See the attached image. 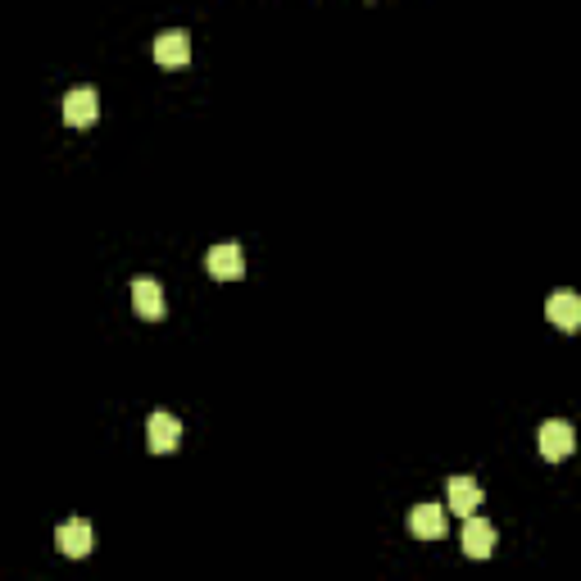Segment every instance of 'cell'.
<instances>
[{"label": "cell", "instance_id": "obj_10", "mask_svg": "<svg viewBox=\"0 0 581 581\" xmlns=\"http://www.w3.org/2000/svg\"><path fill=\"white\" fill-rule=\"evenodd\" d=\"M132 305L141 318H164V286L155 277H132Z\"/></svg>", "mask_w": 581, "mask_h": 581}, {"label": "cell", "instance_id": "obj_7", "mask_svg": "<svg viewBox=\"0 0 581 581\" xmlns=\"http://www.w3.org/2000/svg\"><path fill=\"white\" fill-rule=\"evenodd\" d=\"M409 532L423 536V541H441L445 536V509L432 504V500L414 504V509H409Z\"/></svg>", "mask_w": 581, "mask_h": 581}, {"label": "cell", "instance_id": "obj_6", "mask_svg": "<svg viewBox=\"0 0 581 581\" xmlns=\"http://www.w3.org/2000/svg\"><path fill=\"white\" fill-rule=\"evenodd\" d=\"M545 314H550V323L559 327V332H577L581 327V296L577 291H554V296L545 300Z\"/></svg>", "mask_w": 581, "mask_h": 581}, {"label": "cell", "instance_id": "obj_3", "mask_svg": "<svg viewBox=\"0 0 581 581\" xmlns=\"http://www.w3.org/2000/svg\"><path fill=\"white\" fill-rule=\"evenodd\" d=\"M96 114H100L96 87H73V91H64V123H73V128H87V123H96Z\"/></svg>", "mask_w": 581, "mask_h": 581}, {"label": "cell", "instance_id": "obj_5", "mask_svg": "<svg viewBox=\"0 0 581 581\" xmlns=\"http://www.w3.org/2000/svg\"><path fill=\"white\" fill-rule=\"evenodd\" d=\"M495 550V522H486L482 513L463 518V554L468 559H486Z\"/></svg>", "mask_w": 581, "mask_h": 581}, {"label": "cell", "instance_id": "obj_9", "mask_svg": "<svg viewBox=\"0 0 581 581\" xmlns=\"http://www.w3.org/2000/svg\"><path fill=\"white\" fill-rule=\"evenodd\" d=\"M55 545H60L69 559H82V554H91V522L87 518H69L60 522V532H55Z\"/></svg>", "mask_w": 581, "mask_h": 581}, {"label": "cell", "instance_id": "obj_4", "mask_svg": "<svg viewBox=\"0 0 581 581\" xmlns=\"http://www.w3.org/2000/svg\"><path fill=\"white\" fill-rule=\"evenodd\" d=\"M205 268L218 277V282H232V277H241V273H246V255H241V246H237V241H223V246H209Z\"/></svg>", "mask_w": 581, "mask_h": 581}, {"label": "cell", "instance_id": "obj_11", "mask_svg": "<svg viewBox=\"0 0 581 581\" xmlns=\"http://www.w3.org/2000/svg\"><path fill=\"white\" fill-rule=\"evenodd\" d=\"M445 500H450L454 513L473 518V509L482 504V486H477L473 477H450V486H445Z\"/></svg>", "mask_w": 581, "mask_h": 581}, {"label": "cell", "instance_id": "obj_8", "mask_svg": "<svg viewBox=\"0 0 581 581\" xmlns=\"http://www.w3.org/2000/svg\"><path fill=\"white\" fill-rule=\"evenodd\" d=\"M155 60L159 64H187L191 60V32L187 28H164L155 37Z\"/></svg>", "mask_w": 581, "mask_h": 581}, {"label": "cell", "instance_id": "obj_2", "mask_svg": "<svg viewBox=\"0 0 581 581\" xmlns=\"http://www.w3.org/2000/svg\"><path fill=\"white\" fill-rule=\"evenodd\" d=\"M146 436H150V450H155V454L178 450V441H182V418L168 414V409H155V414H150V423H146Z\"/></svg>", "mask_w": 581, "mask_h": 581}, {"label": "cell", "instance_id": "obj_1", "mask_svg": "<svg viewBox=\"0 0 581 581\" xmlns=\"http://www.w3.org/2000/svg\"><path fill=\"white\" fill-rule=\"evenodd\" d=\"M536 445H541L545 459H568V454L577 450V432H572L568 418H545V423L536 427Z\"/></svg>", "mask_w": 581, "mask_h": 581}]
</instances>
